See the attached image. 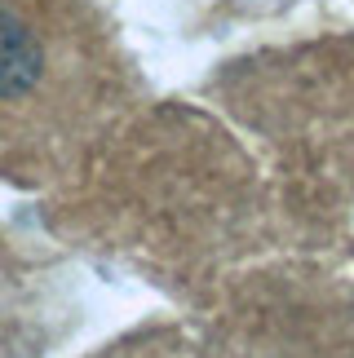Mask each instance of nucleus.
Instances as JSON below:
<instances>
[{
    "label": "nucleus",
    "mask_w": 354,
    "mask_h": 358,
    "mask_svg": "<svg viewBox=\"0 0 354 358\" xmlns=\"http://www.w3.org/2000/svg\"><path fill=\"white\" fill-rule=\"evenodd\" d=\"M120 76L93 0H0V115L89 111Z\"/></svg>",
    "instance_id": "1"
}]
</instances>
